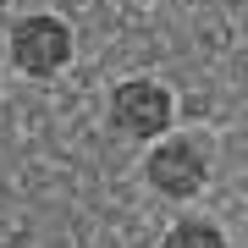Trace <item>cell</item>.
Returning a JSON list of instances; mask_svg holds the SVG:
<instances>
[{
	"instance_id": "2",
	"label": "cell",
	"mask_w": 248,
	"mask_h": 248,
	"mask_svg": "<svg viewBox=\"0 0 248 248\" xmlns=\"http://www.w3.org/2000/svg\"><path fill=\"white\" fill-rule=\"evenodd\" d=\"M171 116H177V99H171V89H160L155 78H127L110 94V127L122 138H133V143L166 138Z\"/></svg>"
},
{
	"instance_id": "1",
	"label": "cell",
	"mask_w": 248,
	"mask_h": 248,
	"mask_svg": "<svg viewBox=\"0 0 248 248\" xmlns=\"http://www.w3.org/2000/svg\"><path fill=\"white\" fill-rule=\"evenodd\" d=\"M6 55L22 78H55L72 61V28L61 17H50V11H28L22 22H11Z\"/></svg>"
},
{
	"instance_id": "4",
	"label": "cell",
	"mask_w": 248,
	"mask_h": 248,
	"mask_svg": "<svg viewBox=\"0 0 248 248\" xmlns=\"http://www.w3.org/2000/svg\"><path fill=\"white\" fill-rule=\"evenodd\" d=\"M160 248H226V232L215 221H199V215H187V221H177L160 237Z\"/></svg>"
},
{
	"instance_id": "3",
	"label": "cell",
	"mask_w": 248,
	"mask_h": 248,
	"mask_svg": "<svg viewBox=\"0 0 248 248\" xmlns=\"http://www.w3.org/2000/svg\"><path fill=\"white\" fill-rule=\"evenodd\" d=\"M143 177L160 199H193L204 193V182H210V149H204L199 138H160L149 160H143Z\"/></svg>"
}]
</instances>
